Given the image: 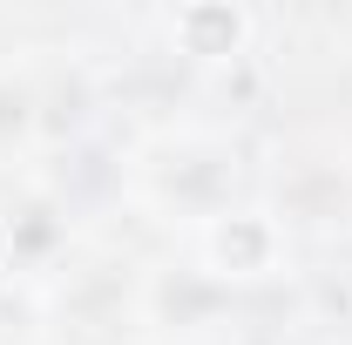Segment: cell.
<instances>
[{"label":"cell","mask_w":352,"mask_h":345,"mask_svg":"<svg viewBox=\"0 0 352 345\" xmlns=\"http://www.w3.org/2000/svg\"><path fill=\"white\" fill-rule=\"evenodd\" d=\"M244 34H251V14L230 7V0H197V7L176 14V41H183V54H204V61L237 54Z\"/></svg>","instance_id":"1"},{"label":"cell","mask_w":352,"mask_h":345,"mask_svg":"<svg viewBox=\"0 0 352 345\" xmlns=\"http://www.w3.org/2000/svg\"><path fill=\"white\" fill-rule=\"evenodd\" d=\"M271 258H278V230L264 216H217L210 264H217L223 278H258V271H271Z\"/></svg>","instance_id":"2"},{"label":"cell","mask_w":352,"mask_h":345,"mask_svg":"<svg viewBox=\"0 0 352 345\" xmlns=\"http://www.w3.org/2000/svg\"><path fill=\"white\" fill-rule=\"evenodd\" d=\"M21 122H28V95H21V88H0V135L21 129Z\"/></svg>","instance_id":"3"},{"label":"cell","mask_w":352,"mask_h":345,"mask_svg":"<svg viewBox=\"0 0 352 345\" xmlns=\"http://www.w3.org/2000/svg\"><path fill=\"white\" fill-rule=\"evenodd\" d=\"M7 244H14V237H7V223H0V258H7Z\"/></svg>","instance_id":"4"}]
</instances>
